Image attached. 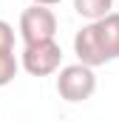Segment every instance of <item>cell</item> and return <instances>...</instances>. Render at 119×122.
I'll return each mask as SVG.
<instances>
[{
    "label": "cell",
    "mask_w": 119,
    "mask_h": 122,
    "mask_svg": "<svg viewBox=\"0 0 119 122\" xmlns=\"http://www.w3.org/2000/svg\"><path fill=\"white\" fill-rule=\"evenodd\" d=\"M57 34V14L48 9V6H34L23 9L20 14V37L23 43H45V40H54Z\"/></svg>",
    "instance_id": "2"
},
{
    "label": "cell",
    "mask_w": 119,
    "mask_h": 122,
    "mask_svg": "<svg viewBox=\"0 0 119 122\" xmlns=\"http://www.w3.org/2000/svg\"><path fill=\"white\" fill-rule=\"evenodd\" d=\"M96 31H99V40L108 51L111 60L119 57V11H111L108 17L96 20Z\"/></svg>",
    "instance_id": "5"
},
{
    "label": "cell",
    "mask_w": 119,
    "mask_h": 122,
    "mask_svg": "<svg viewBox=\"0 0 119 122\" xmlns=\"http://www.w3.org/2000/svg\"><path fill=\"white\" fill-rule=\"evenodd\" d=\"M60 62H62V48H60L54 40H45V43H31V46H26L20 65L29 71L31 77H48V74L60 71Z\"/></svg>",
    "instance_id": "3"
},
{
    "label": "cell",
    "mask_w": 119,
    "mask_h": 122,
    "mask_svg": "<svg viewBox=\"0 0 119 122\" xmlns=\"http://www.w3.org/2000/svg\"><path fill=\"white\" fill-rule=\"evenodd\" d=\"M111 9H114V0H74V11H77L79 17L91 20V23L108 17Z\"/></svg>",
    "instance_id": "6"
},
{
    "label": "cell",
    "mask_w": 119,
    "mask_h": 122,
    "mask_svg": "<svg viewBox=\"0 0 119 122\" xmlns=\"http://www.w3.org/2000/svg\"><path fill=\"white\" fill-rule=\"evenodd\" d=\"M31 3H34V6H48V9H51V6H57L60 0H31Z\"/></svg>",
    "instance_id": "9"
},
{
    "label": "cell",
    "mask_w": 119,
    "mask_h": 122,
    "mask_svg": "<svg viewBox=\"0 0 119 122\" xmlns=\"http://www.w3.org/2000/svg\"><path fill=\"white\" fill-rule=\"evenodd\" d=\"M96 91V77H94V68L82 65V62H74V65H65L60 68L57 77V94L65 102H85L91 99Z\"/></svg>",
    "instance_id": "1"
},
{
    "label": "cell",
    "mask_w": 119,
    "mask_h": 122,
    "mask_svg": "<svg viewBox=\"0 0 119 122\" xmlns=\"http://www.w3.org/2000/svg\"><path fill=\"white\" fill-rule=\"evenodd\" d=\"M74 54H77V60L82 62V65H88V68H96V65L111 62L105 46H102V40H99L96 23H88V26H82V29L74 34Z\"/></svg>",
    "instance_id": "4"
},
{
    "label": "cell",
    "mask_w": 119,
    "mask_h": 122,
    "mask_svg": "<svg viewBox=\"0 0 119 122\" xmlns=\"http://www.w3.org/2000/svg\"><path fill=\"white\" fill-rule=\"evenodd\" d=\"M0 51H14V29L0 20Z\"/></svg>",
    "instance_id": "8"
},
{
    "label": "cell",
    "mask_w": 119,
    "mask_h": 122,
    "mask_svg": "<svg viewBox=\"0 0 119 122\" xmlns=\"http://www.w3.org/2000/svg\"><path fill=\"white\" fill-rule=\"evenodd\" d=\"M17 68H20V62L14 57V51H0V88L17 77Z\"/></svg>",
    "instance_id": "7"
}]
</instances>
